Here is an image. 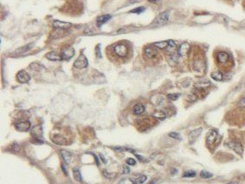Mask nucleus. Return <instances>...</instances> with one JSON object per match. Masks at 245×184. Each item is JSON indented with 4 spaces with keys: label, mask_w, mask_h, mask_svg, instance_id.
<instances>
[{
    "label": "nucleus",
    "mask_w": 245,
    "mask_h": 184,
    "mask_svg": "<svg viewBox=\"0 0 245 184\" xmlns=\"http://www.w3.org/2000/svg\"><path fill=\"white\" fill-rule=\"evenodd\" d=\"M228 147H230V149H232L235 152H236L239 155H242L243 152V147L242 145L238 143V142H231L228 144Z\"/></svg>",
    "instance_id": "nucleus-10"
},
{
    "label": "nucleus",
    "mask_w": 245,
    "mask_h": 184,
    "mask_svg": "<svg viewBox=\"0 0 245 184\" xmlns=\"http://www.w3.org/2000/svg\"><path fill=\"white\" fill-rule=\"evenodd\" d=\"M169 17H170V12L169 11H166L162 13H160L153 22L152 25L158 27V26H162L164 24H166L168 20H169Z\"/></svg>",
    "instance_id": "nucleus-1"
},
{
    "label": "nucleus",
    "mask_w": 245,
    "mask_h": 184,
    "mask_svg": "<svg viewBox=\"0 0 245 184\" xmlns=\"http://www.w3.org/2000/svg\"><path fill=\"white\" fill-rule=\"evenodd\" d=\"M211 77L216 81H222L223 76L220 71H215V72L211 73Z\"/></svg>",
    "instance_id": "nucleus-24"
},
{
    "label": "nucleus",
    "mask_w": 245,
    "mask_h": 184,
    "mask_svg": "<svg viewBox=\"0 0 245 184\" xmlns=\"http://www.w3.org/2000/svg\"><path fill=\"white\" fill-rule=\"evenodd\" d=\"M169 136L172 137V138H174V139H178V140L181 139L180 135H179L178 133H176V132H172V133H170V134H169Z\"/></svg>",
    "instance_id": "nucleus-29"
},
{
    "label": "nucleus",
    "mask_w": 245,
    "mask_h": 184,
    "mask_svg": "<svg viewBox=\"0 0 245 184\" xmlns=\"http://www.w3.org/2000/svg\"><path fill=\"white\" fill-rule=\"evenodd\" d=\"M150 184H154V181H151V183H150Z\"/></svg>",
    "instance_id": "nucleus-35"
},
{
    "label": "nucleus",
    "mask_w": 245,
    "mask_h": 184,
    "mask_svg": "<svg viewBox=\"0 0 245 184\" xmlns=\"http://www.w3.org/2000/svg\"><path fill=\"white\" fill-rule=\"evenodd\" d=\"M190 43H187V42H184V43H181L180 46L178 47V55L179 57H184L190 51Z\"/></svg>",
    "instance_id": "nucleus-6"
},
{
    "label": "nucleus",
    "mask_w": 245,
    "mask_h": 184,
    "mask_svg": "<svg viewBox=\"0 0 245 184\" xmlns=\"http://www.w3.org/2000/svg\"><path fill=\"white\" fill-rule=\"evenodd\" d=\"M210 84H211L210 82H206L205 83H202V82H199V83H198L197 84H196V87H197V88H205V87L209 86Z\"/></svg>",
    "instance_id": "nucleus-27"
},
{
    "label": "nucleus",
    "mask_w": 245,
    "mask_h": 184,
    "mask_svg": "<svg viewBox=\"0 0 245 184\" xmlns=\"http://www.w3.org/2000/svg\"><path fill=\"white\" fill-rule=\"evenodd\" d=\"M16 129L18 131H23V132H26L29 131L30 129V122L28 121H24V122H18L15 124Z\"/></svg>",
    "instance_id": "nucleus-8"
},
{
    "label": "nucleus",
    "mask_w": 245,
    "mask_h": 184,
    "mask_svg": "<svg viewBox=\"0 0 245 184\" xmlns=\"http://www.w3.org/2000/svg\"><path fill=\"white\" fill-rule=\"evenodd\" d=\"M228 184H237L236 182H230V183H228Z\"/></svg>",
    "instance_id": "nucleus-34"
},
{
    "label": "nucleus",
    "mask_w": 245,
    "mask_h": 184,
    "mask_svg": "<svg viewBox=\"0 0 245 184\" xmlns=\"http://www.w3.org/2000/svg\"><path fill=\"white\" fill-rule=\"evenodd\" d=\"M75 55V50L71 46H67V47L63 48L62 51V60H69L72 58Z\"/></svg>",
    "instance_id": "nucleus-3"
},
{
    "label": "nucleus",
    "mask_w": 245,
    "mask_h": 184,
    "mask_svg": "<svg viewBox=\"0 0 245 184\" xmlns=\"http://www.w3.org/2000/svg\"><path fill=\"white\" fill-rule=\"evenodd\" d=\"M61 155L63 158V161L66 162V163H69L72 160V157H73V155L67 151V150H61Z\"/></svg>",
    "instance_id": "nucleus-17"
},
{
    "label": "nucleus",
    "mask_w": 245,
    "mask_h": 184,
    "mask_svg": "<svg viewBox=\"0 0 245 184\" xmlns=\"http://www.w3.org/2000/svg\"><path fill=\"white\" fill-rule=\"evenodd\" d=\"M46 57L48 59L51 60V61H60V60H62V57L60 55H58V53L56 52V51H51L50 53H48L46 55Z\"/></svg>",
    "instance_id": "nucleus-16"
},
{
    "label": "nucleus",
    "mask_w": 245,
    "mask_h": 184,
    "mask_svg": "<svg viewBox=\"0 0 245 184\" xmlns=\"http://www.w3.org/2000/svg\"><path fill=\"white\" fill-rule=\"evenodd\" d=\"M114 51L120 57H125L127 55L128 49H127V46L125 43H118V44H116L114 46Z\"/></svg>",
    "instance_id": "nucleus-2"
},
{
    "label": "nucleus",
    "mask_w": 245,
    "mask_h": 184,
    "mask_svg": "<svg viewBox=\"0 0 245 184\" xmlns=\"http://www.w3.org/2000/svg\"><path fill=\"white\" fill-rule=\"evenodd\" d=\"M127 163L128 164V165H135V163H136V162H135V160L134 159H133V158H128L127 160Z\"/></svg>",
    "instance_id": "nucleus-31"
},
{
    "label": "nucleus",
    "mask_w": 245,
    "mask_h": 184,
    "mask_svg": "<svg viewBox=\"0 0 245 184\" xmlns=\"http://www.w3.org/2000/svg\"><path fill=\"white\" fill-rule=\"evenodd\" d=\"M88 64V59L87 57L84 56V55H80L79 57L75 61L74 63V66L77 69H83V68H86Z\"/></svg>",
    "instance_id": "nucleus-4"
},
{
    "label": "nucleus",
    "mask_w": 245,
    "mask_h": 184,
    "mask_svg": "<svg viewBox=\"0 0 245 184\" xmlns=\"http://www.w3.org/2000/svg\"><path fill=\"white\" fill-rule=\"evenodd\" d=\"M153 45L155 46L156 48H159V49H166L168 48L169 46V41H161V42H157V43H154Z\"/></svg>",
    "instance_id": "nucleus-19"
},
{
    "label": "nucleus",
    "mask_w": 245,
    "mask_h": 184,
    "mask_svg": "<svg viewBox=\"0 0 245 184\" xmlns=\"http://www.w3.org/2000/svg\"><path fill=\"white\" fill-rule=\"evenodd\" d=\"M202 129L199 128V129H197L195 130H192L190 134H189V140H190V143H193L196 140L198 139L199 136L200 135V134L202 133Z\"/></svg>",
    "instance_id": "nucleus-11"
},
{
    "label": "nucleus",
    "mask_w": 245,
    "mask_h": 184,
    "mask_svg": "<svg viewBox=\"0 0 245 184\" xmlns=\"http://www.w3.org/2000/svg\"><path fill=\"white\" fill-rule=\"evenodd\" d=\"M53 141L55 142V143L60 144V145H63V144H64V143H66V141H65L64 138H63V136L59 135H56V136L53 137Z\"/></svg>",
    "instance_id": "nucleus-21"
},
{
    "label": "nucleus",
    "mask_w": 245,
    "mask_h": 184,
    "mask_svg": "<svg viewBox=\"0 0 245 184\" xmlns=\"http://www.w3.org/2000/svg\"><path fill=\"white\" fill-rule=\"evenodd\" d=\"M17 80L21 83H26L30 80V76L25 70H20L17 74Z\"/></svg>",
    "instance_id": "nucleus-7"
},
{
    "label": "nucleus",
    "mask_w": 245,
    "mask_h": 184,
    "mask_svg": "<svg viewBox=\"0 0 245 184\" xmlns=\"http://www.w3.org/2000/svg\"><path fill=\"white\" fill-rule=\"evenodd\" d=\"M178 97H179V94H169L168 95V98L171 101H176Z\"/></svg>",
    "instance_id": "nucleus-30"
},
{
    "label": "nucleus",
    "mask_w": 245,
    "mask_h": 184,
    "mask_svg": "<svg viewBox=\"0 0 245 184\" xmlns=\"http://www.w3.org/2000/svg\"><path fill=\"white\" fill-rule=\"evenodd\" d=\"M144 54L146 58L152 59V58H154L158 55V51L156 48L152 47V46H147V47H145L144 50Z\"/></svg>",
    "instance_id": "nucleus-5"
},
{
    "label": "nucleus",
    "mask_w": 245,
    "mask_h": 184,
    "mask_svg": "<svg viewBox=\"0 0 245 184\" xmlns=\"http://www.w3.org/2000/svg\"><path fill=\"white\" fill-rule=\"evenodd\" d=\"M73 175H74V177H75V179L77 181H82V178H81V172H80V170L78 169V168H75L74 169H73Z\"/></svg>",
    "instance_id": "nucleus-23"
},
{
    "label": "nucleus",
    "mask_w": 245,
    "mask_h": 184,
    "mask_svg": "<svg viewBox=\"0 0 245 184\" xmlns=\"http://www.w3.org/2000/svg\"><path fill=\"white\" fill-rule=\"evenodd\" d=\"M153 117L158 119V120H164L166 117V115L164 111H161V110H157L153 113Z\"/></svg>",
    "instance_id": "nucleus-20"
},
{
    "label": "nucleus",
    "mask_w": 245,
    "mask_h": 184,
    "mask_svg": "<svg viewBox=\"0 0 245 184\" xmlns=\"http://www.w3.org/2000/svg\"><path fill=\"white\" fill-rule=\"evenodd\" d=\"M111 18H112V16L109 15V14L100 16L99 18H97V26H98V27H101L102 25H103L104 24H106L108 20H110Z\"/></svg>",
    "instance_id": "nucleus-13"
},
{
    "label": "nucleus",
    "mask_w": 245,
    "mask_h": 184,
    "mask_svg": "<svg viewBox=\"0 0 245 184\" xmlns=\"http://www.w3.org/2000/svg\"><path fill=\"white\" fill-rule=\"evenodd\" d=\"M217 137V132L214 129L211 130L207 135V142L209 143H213Z\"/></svg>",
    "instance_id": "nucleus-15"
},
{
    "label": "nucleus",
    "mask_w": 245,
    "mask_h": 184,
    "mask_svg": "<svg viewBox=\"0 0 245 184\" xmlns=\"http://www.w3.org/2000/svg\"><path fill=\"white\" fill-rule=\"evenodd\" d=\"M217 62L221 64H226L229 61V55H228V53H226L224 51H221L217 54Z\"/></svg>",
    "instance_id": "nucleus-12"
},
{
    "label": "nucleus",
    "mask_w": 245,
    "mask_h": 184,
    "mask_svg": "<svg viewBox=\"0 0 245 184\" xmlns=\"http://www.w3.org/2000/svg\"><path fill=\"white\" fill-rule=\"evenodd\" d=\"M146 179H147V177H146L145 175H138V176H136V177L131 178L130 180H131V181L133 182V184H143V183L146 181Z\"/></svg>",
    "instance_id": "nucleus-14"
},
{
    "label": "nucleus",
    "mask_w": 245,
    "mask_h": 184,
    "mask_svg": "<svg viewBox=\"0 0 245 184\" xmlns=\"http://www.w3.org/2000/svg\"><path fill=\"white\" fill-rule=\"evenodd\" d=\"M149 2H151V3H159L160 0H148Z\"/></svg>",
    "instance_id": "nucleus-33"
},
{
    "label": "nucleus",
    "mask_w": 245,
    "mask_h": 184,
    "mask_svg": "<svg viewBox=\"0 0 245 184\" xmlns=\"http://www.w3.org/2000/svg\"><path fill=\"white\" fill-rule=\"evenodd\" d=\"M145 111V107L141 103H137L133 107V113L135 115H141Z\"/></svg>",
    "instance_id": "nucleus-18"
},
{
    "label": "nucleus",
    "mask_w": 245,
    "mask_h": 184,
    "mask_svg": "<svg viewBox=\"0 0 245 184\" xmlns=\"http://www.w3.org/2000/svg\"><path fill=\"white\" fill-rule=\"evenodd\" d=\"M130 173V168L127 166H123L122 167V174H128Z\"/></svg>",
    "instance_id": "nucleus-32"
},
{
    "label": "nucleus",
    "mask_w": 245,
    "mask_h": 184,
    "mask_svg": "<svg viewBox=\"0 0 245 184\" xmlns=\"http://www.w3.org/2000/svg\"><path fill=\"white\" fill-rule=\"evenodd\" d=\"M144 11H145V8H144V7H138V8H136V9H134V10H132V11L130 12V13H136V14H139V13L143 12Z\"/></svg>",
    "instance_id": "nucleus-28"
},
{
    "label": "nucleus",
    "mask_w": 245,
    "mask_h": 184,
    "mask_svg": "<svg viewBox=\"0 0 245 184\" xmlns=\"http://www.w3.org/2000/svg\"><path fill=\"white\" fill-rule=\"evenodd\" d=\"M53 27L57 30H67L71 27L70 23L67 22H62L59 20H56L53 22Z\"/></svg>",
    "instance_id": "nucleus-9"
},
{
    "label": "nucleus",
    "mask_w": 245,
    "mask_h": 184,
    "mask_svg": "<svg viewBox=\"0 0 245 184\" xmlns=\"http://www.w3.org/2000/svg\"><path fill=\"white\" fill-rule=\"evenodd\" d=\"M184 177L185 178H191V177H195L196 176V172L195 171H191V170H189V171H186L184 173L183 175Z\"/></svg>",
    "instance_id": "nucleus-26"
},
{
    "label": "nucleus",
    "mask_w": 245,
    "mask_h": 184,
    "mask_svg": "<svg viewBox=\"0 0 245 184\" xmlns=\"http://www.w3.org/2000/svg\"><path fill=\"white\" fill-rule=\"evenodd\" d=\"M200 176L202 178H205V179H209V178H211L213 176V175L211 173L206 171V170H202L200 172Z\"/></svg>",
    "instance_id": "nucleus-25"
},
{
    "label": "nucleus",
    "mask_w": 245,
    "mask_h": 184,
    "mask_svg": "<svg viewBox=\"0 0 245 184\" xmlns=\"http://www.w3.org/2000/svg\"><path fill=\"white\" fill-rule=\"evenodd\" d=\"M42 134V129H41V126H36V127H35V128L32 129V135H33L35 137H36V138H38L39 136H41Z\"/></svg>",
    "instance_id": "nucleus-22"
}]
</instances>
